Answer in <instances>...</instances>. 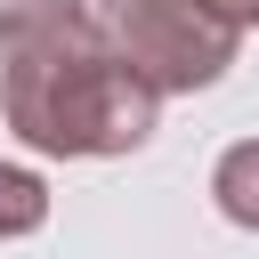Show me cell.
I'll list each match as a JSON object with an SVG mask.
<instances>
[{
    "label": "cell",
    "mask_w": 259,
    "mask_h": 259,
    "mask_svg": "<svg viewBox=\"0 0 259 259\" xmlns=\"http://www.w3.org/2000/svg\"><path fill=\"white\" fill-rule=\"evenodd\" d=\"M0 113L32 154L97 162L138 154L162 97L121 65L89 0H16L0 16Z\"/></svg>",
    "instance_id": "cell-1"
},
{
    "label": "cell",
    "mask_w": 259,
    "mask_h": 259,
    "mask_svg": "<svg viewBox=\"0 0 259 259\" xmlns=\"http://www.w3.org/2000/svg\"><path fill=\"white\" fill-rule=\"evenodd\" d=\"M49 219V186L32 178V170H16V162H0V243H16V235H32Z\"/></svg>",
    "instance_id": "cell-4"
},
{
    "label": "cell",
    "mask_w": 259,
    "mask_h": 259,
    "mask_svg": "<svg viewBox=\"0 0 259 259\" xmlns=\"http://www.w3.org/2000/svg\"><path fill=\"white\" fill-rule=\"evenodd\" d=\"M89 8H105V0H89Z\"/></svg>",
    "instance_id": "cell-7"
},
{
    "label": "cell",
    "mask_w": 259,
    "mask_h": 259,
    "mask_svg": "<svg viewBox=\"0 0 259 259\" xmlns=\"http://www.w3.org/2000/svg\"><path fill=\"white\" fill-rule=\"evenodd\" d=\"M227 8V24H259V0H219Z\"/></svg>",
    "instance_id": "cell-5"
},
{
    "label": "cell",
    "mask_w": 259,
    "mask_h": 259,
    "mask_svg": "<svg viewBox=\"0 0 259 259\" xmlns=\"http://www.w3.org/2000/svg\"><path fill=\"white\" fill-rule=\"evenodd\" d=\"M97 16H105V40L121 49V65L154 97L210 89L243 49V24H227L219 0H105Z\"/></svg>",
    "instance_id": "cell-2"
},
{
    "label": "cell",
    "mask_w": 259,
    "mask_h": 259,
    "mask_svg": "<svg viewBox=\"0 0 259 259\" xmlns=\"http://www.w3.org/2000/svg\"><path fill=\"white\" fill-rule=\"evenodd\" d=\"M8 8H16V0H0V16H8Z\"/></svg>",
    "instance_id": "cell-6"
},
{
    "label": "cell",
    "mask_w": 259,
    "mask_h": 259,
    "mask_svg": "<svg viewBox=\"0 0 259 259\" xmlns=\"http://www.w3.org/2000/svg\"><path fill=\"white\" fill-rule=\"evenodd\" d=\"M210 194H219V210H227L235 227H251V235H259V138H243V146H227V154H219Z\"/></svg>",
    "instance_id": "cell-3"
}]
</instances>
